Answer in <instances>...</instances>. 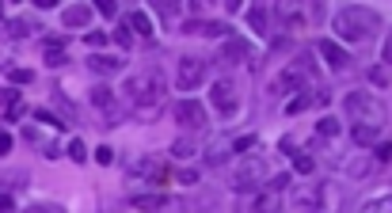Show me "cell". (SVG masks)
<instances>
[{"mask_svg":"<svg viewBox=\"0 0 392 213\" xmlns=\"http://www.w3.org/2000/svg\"><path fill=\"white\" fill-rule=\"evenodd\" d=\"M187 35H202V38H217V35H225V23H214V19H194V23H187Z\"/></svg>","mask_w":392,"mask_h":213,"instance_id":"15","label":"cell"},{"mask_svg":"<svg viewBox=\"0 0 392 213\" xmlns=\"http://www.w3.org/2000/svg\"><path fill=\"white\" fill-rule=\"evenodd\" d=\"M114 42H118V46H134V35L126 31V23H122V27H114Z\"/></svg>","mask_w":392,"mask_h":213,"instance_id":"35","label":"cell"},{"mask_svg":"<svg viewBox=\"0 0 392 213\" xmlns=\"http://www.w3.org/2000/svg\"><path fill=\"white\" fill-rule=\"evenodd\" d=\"M0 187H8V191H23V187H27V171H12V175H0Z\"/></svg>","mask_w":392,"mask_h":213,"instance_id":"28","label":"cell"},{"mask_svg":"<svg viewBox=\"0 0 392 213\" xmlns=\"http://www.w3.org/2000/svg\"><path fill=\"white\" fill-rule=\"evenodd\" d=\"M271 175V164H267V157H244L240 164H236L233 179H236V191H256V187H263V179Z\"/></svg>","mask_w":392,"mask_h":213,"instance_id":"5","label":"cell"},{"mask_svg":"<svg viewBox=\"0 0 392 213\" xmlns=\"http://www.w3.org/2000/svg\"><path fill=\"white\" fill-rule=\"evenodd\" d=\"M0 15H4V8H0Z\"/></svg>","mask_w":392,"mask_h":213,"instance_id":"47","label":"cell"},{"mask_svg":"<svg viewBox=\"0 0 392 213\" xmlns=\"http://www.w3.org/2000/svg\"><path fill=\"white\" fill-rule=\"evenodd\" d=\"M84 42L88 46H103V42H107V35H103V31H92V35H84Z\"/></svg>","mask_w":392,"mask_h":213,"instance_id":"40","label":"cell"},{"mask_svg":"<svg viewBox=\"0 0 392 213\" xmlns=\"http://www.w3.org/2000/svg\"><path fill=\"white\" fill-rule=\"evenodd\" d=\"M285 152H290V160H293V168H297V171H301V175H313V168H316V160H313V157H308V152H301V149H293V145H290V149H285Z\"/></svg>","mask_w":392,"mask_h":213,"instance_id":"20","label":"cell"},{"mask_svg":"<svg viewBox=\"0 0 392 213\" xmlns=\"http://www.w3.org/2000/svg\"><path fill=\"white\" fill-rule=\"evenodd\" d=\"M42 57L54 65V69H57V65H65V61H69V50H65V38H46V42H42Z\"/></svg>","mask_w":392,"mask_h":213,"instance_id":"16","label":"cell"},{"mask_svg":"<svg viewBox=\"0 0 392 213\" xmlns=\"http://www.w3.org/2000/svg\"><path fill=\"white\" fill-rule=\"evenodd\" d=\"M373 160H377V164H389V160H392V141H377V145H373Z\"/></svg>","mask_w":392,"mask_h":213,"instance_id":"31","label":"cell"},{"mask_svg":"<svg viewBox=\"0 0 392 213\" xmlns=\"http://www.w3.org/2000/svg\"><path fill=\"white\" fill-rule=\"evenodd\" d=\"M370 80H373L377 88H389V69H385V65H377V69H370Z\"/></svg>","mask_w":392,"mask_h":213,"instance_id":"33","label":"cell"},{"mask_svg":"<svg viewBox=\"0 0 392 213\" xmlns=\"http://www.w3.org/2000/svg\"><path fill=\"white\" fill-rule=\"evenodd\" d=\"M381 61H385V69L392 65V31L385 35V46H381Z\"/></svg>","mask_w":392,"mask_h":213,"instance_id":"38","label":"cell"},{"mask_svg":"<svg viewBox=\"0 0 392 213\" xmlns=\"http://www.w3.org/2000/svg\"><path fill=\"white\" fill-rule=\"evenodd\" d=\"M0 213H15V206H12V198H8V194H0Z\"/></svg>","mask_w":392,"mask_h":213,"instance_id":"45","label":"cell"},{"mask_svg":"<svg viewBox=\"0 0 392 213\" xmlns=\"http://www.w3.org/2000/svg\"><path fill=\"white\" fill-rule=\"evenodd\" d=\"M111 213H122V210H111Z\"/></svg>","mask_w":392,"mask_h":213,"instance_id":"46","label":"cell"},{"mask_svg":"<svg viewBox=\"0 0 392 213\" xmlns=\"http://www.w3.org/2000/svg\"><path fill=\"white\" fill-rule=\"evenodd\" d=\"M114 160V149L111 145H100V149H95V164H111Z\"/></svg>","mask_w":392,"mask_h":213,"instance_id":"36","label":"cell"},{"mask_svg":"<svg viewBox=\"0 0 392 213\" xmlns=\"http://www.w3.org/2000/svg\"><path fill=\"white\" fill-rule=\"evenodd\" d=\"M316 137H320V141H336L339 137V118H331V114L328 118H320L316 122Z\"/></svg>","mask_w":392,"mask_h":213,"instance_id":"21","label":"cell"},{"mask_svg":"<svg viewBox=\"0 0 392 213\" xmlns=\"http://www.w3.org/2000/svg\"><path fill=\"white\" fill-rule=\"evenodd\" d=\"M202 152V160H206L210 164V168H217V164H225L228 157H233V137H214V141H210L206 145V149H198Z\"/></svg>","mask_w":392,"mask_h":213,"instance_id":"9","label":"cell"},{"mask_svg":"<svg viewBox=\"0 0 392 213\" xmlns=\"http://www.w3.org/2000/svg\"><path fill=\"white\" fill-rule=\"evenodd\" d=\"M320 57H324V61H328V65H331V69H336V72H343V69H347V65H350L347 50H343L339 42H331V38H324V42H320Z\"/></svg>","mask_w":392,"mask_h":213,"instance_id":"11","label":"cell"},{"mask_svg":"<svg viewBox=\"0 0 392 213\" xmlns=\"http://www.w3.org/2000/svg\"><path fill=\"white\" fill-rule=\"evenodd\" d=\"M122 65H126V57H118V54H92L88 57V69L100 72V77H114V72H122Z\"/></svg>","mask_w":392,"mask_h":213,"instance_id":"10","label":"cell"},{"mask_svg":"<svg viewBox=\"0 0 392 213\" xmlns=\"http://www.w3.org/2000/svg\"><path fill=\"white\" fill-rule=\"evenodd\" d=\"M23 100H19V92H15V88H0V106H4V111H12V106H19Z\"/></svg>","mask_w":392,"mask_h":213,"instance_id":"30","label":"cell"},{"mask_svg":"<svg viewBox=\"0 0 392 213\" xmlns=\"http://www.w3.org/2000/svg\"><path fill=\"white\" fill-rule=\"evenodd\" d=\"M61 19H65V27H88V23H92V8L88 4H72V8H65L61 12Z\"/></svg>","mask_w":392,"mask_h":213,"instance_id":"17","label":"cell"},{"mask_svg":"<svg viewBox=\"0 0 392 213\" xmlns=\"http://www.w3.org/2000/svg\"><path fill=\"white\" fill-rule=\"evenodd\" d=\"M23 213H65L61 206H31V210H23Z\"/></svg>","mask_w":392,"mask_h":213,"instance_id":"44","label":"cell"},{"mask_svg":"<svg viewBox=\"0 0 392 213\" xmlns=\"http://www.w3.org/2000/svg\"><path fill=\"white\" fill-rule=\"evenodd\" d=\"M92 103L107 111V106H114V92H111L107 84H95V88H92Z\"/></svg>","mask_w":392,"mask_h":213,"instance_id":"26","label":"cell"},{"mask_svg":"<svg viewBox=\"0 0 392 213\" xmlns=\"http://www.w3.org/2000/svg\"><path fill=\"white\" fill-rule=\"evenodd\" d=\"M210 100H214V106L225 114V118H233L236 106H240V103H236V88H233V80H217V84L210 88Z\"/></svg>","mask_w":392,"mask_h":213,"instance_id":"8","label":"cell"},{"mask_svg":"<svg viewBox=\"0 0 392 213\" xmlns=\"http://www.w3.org/2000/svg\"><path fill=\"white\" fill-rule=\"evenodd\" d=\"M126 31H130V35H141V38H152V35H157V31H152V15L141 12V8L126 15Z\"/></svg>","mask_w":392,"mask_h":213,"instance_id":"13","label":"cell"},{"mask_svg":"<svg viewBox=\"0 0 392 213\" xmlns=\"http://www.w3.org/2000/svg\"><path fill=\"white\" fill-rule=\"evenodd\" d=\"M377 137H381V129H373V126H354V145H362V149L377 145Z\"/></svg>","mask_w":392,"mask_h":213,"instance_id":"22","label":"cell"},{"mask_svg":"<svg viewBox=\"0 0 392 213\" xmlns=\"http://www.w3.org/2000/svg\"><path fill=\"white\" fill-rule=\"evenodd\" d=\"M179 183H183V187H194V183H198V171H191V168H183V171H179Z\"/></svg>","mask_w":392,"mask_h":213,"instance_id":"37","label":"cell"},{"mask_svg":"<svg viewBox=\"0 0 392 213\" xmlns=\"http://www.w3.org/2000/svg\"><path fill=\"white\" fill-rule=\"evenodd\" d=\"M31 31H38L31 19H12V23H8V35H12V38H27Z\"/></svg>","mask_w":392,"mask_h":213,"instance_id":"27","label":"cell"},{"mask_svg":"<svg viewBox=\"0 0 392 213\" xmlns=\"http://www.w3.org/2000/svg\"><path fill=\"white\" fill-rule=\"evenodd\" d=\"M69 157L77 160V164H84V160H88V149H84V141H80V137H77V141L69 145Z\"/></svg>","mask_w":392,"mask_h":213,"instance_id":"34","label":"cell"},{"mask_svg":"<svg viewBox=\"0 0 392 213\" xmlns=\"http://www.w3.org/2000/svg\"><path fill=\"white\" fill-rule=\"evenodd\" d=\"M248 23H251V31H259V35H263L267 23H271V12H267V8H248Z\"/></svg>","mask_w":392,"mask_h":213,"instance_id":"24","label":"cell"},{"mask_svg":"<svg viewBox=\"0 0 392 213\" xmlns=\"http://www.w3.org/2000/svg\"><path fill=\"white\" fill-rule=\"evenodd\" d=\"M331 27H336V35L343 42H366L373 31H381V15L366 4H350V8H343V12H336Z\"/></svg>","mask_w":392,"mask_h":213,"instance_id":"2","label":"cell"},{"mask_svg":"<svg viewBox=\"0 0 392 213\" xmlns=\"http://www.w3.org/2000/svg\"><path fill=\"white\" fill-rule=\"evenodd\" d=\"M95 12H103V15H114L118 8H114V0H100V4H95Z\"/></svg>","mask_w":392,"mask_h":213,"instance_id":"42","label":"cell"},{"mask_svg":"<svg viewBox=\"0 0 392 213\" xmlns=\"http://www.w3.org/2000/svg\"><path fill=\"white\" fill-rule=\"evenodd\" d=\"M279 15H282L285 23H290V27H297V23H301V15L293 12V8H279Z\"/></svg>","mask_w":392,"mask_h":213,"instance_id":"39","label":"cell"},{"mask_svg":"<svg viewBox=\"0 0 392 213\" xmlns=\"http://www.w3.org/2000/svg\"><path fill=\"white\" fill-rule=\"evenodd\" d=\"M23 111H27V106L19 103V106H12V111H4V118H8V122H19V118H23Z\"/></svg>","mask_w":392,"mask_h":213,"instance_id":"43","label":"cell"},{"mask_svg":"<svg viewBox=\"0 0 392 213\" xmlns=\"http://www.w3.org/2000/svg\"><path fill=\"white\" fill-rule=\"evenodd\" d=\"M134 210H137V213H157V210H168V198H164V194H137V198H134Z\"/></svg>","mask_w":392,"mask_h":213,"instance_id":"18","label":"cell"},{"mask_svg":"<svg viewBox=\"0 0 392 213\" xmlns=\"http://www.w3.org/2000/svg\"><path fill=\"white\" fill-rule=\"evenodd\" d=\"M343 191L336 183H308L293 191V210L297 213H339Z\"/></svg>","mask_w":392,"mask_h":213,"instance_id":"3","label":"cell"},{"mask_svg":"<svg viewBox=\"0 0 392 213\" xmlns=\"http://www.w3.org/2000/svg\"><path fill=\"white\" fill-rule=\"evenodd\" d=\"M358 213H392V194H385V198H373V202H366Z\"/></svg>","mask_w":392,"mask_h":213,"instance_id":"29","label":"cell"},{"mask_svg":"<svg viewBox=\"0 0 392 213\" xmlns=\"http://www.w3.org/2000/svg\"><path fill=\"white\" fill-rule=\"evenodd\" d=\"M8 80H12V84H31L35 72H31V69H8Z\"/></svg>","mask_w":392,"mask_h":213,"instance_id":"32","label":"cell"},{"mask_svg":"<svg viewBox=\"0 0 392 213\" xmlns=\"http://www.w3.org/2000/svg\"><path fill=\"white\" fill-rule=\"evenodd\" d=\"M171 114H175V122L179 126H187V129H202L206 126V106H202L198 100H179L175 106H171Z\"/></svg>","mask_w":392,"mask_h":213,"instance_id":"7","label":"cell"},{"mask_svg":"<svg viewBox=\"0 0 392 213\" xmlns=\"http://www.w3.org/2000/svg\"><path fill=\"white\" fill-rule=\"evenodd\" d=\"M198 152V145L191 141V137H179V141H171V157L175 160H187V157H194Z\"/></svg>","mask_w":392,"mask_h":213,"instance_id":"23","label":"cell"},{"mask_svg":"<svg viewBox=\"0 0 392 213\" xmlns=\"http://www.w3.org/2000/svg\"><path fill=\"white\" fill-rule=\"evenodd\" d=\"M313 103H328V92L297 95V100H290V103H285V114H297V111H305V106H313Z\"/></svg>","mask_w":392,"mask_h":213,"instance_id":"19","label":"cell"},{"mask_svg":"<svg viewBox=\"0 0 392 213\" xmlns=\"http://www.w3.org/2000/svg\"><path fill=\"white\" fill-rule=\"evenodd\" d=\"M225 57H228V61H233V57H251V46L248 42H244V38H228V42H225V50H221Z\"/></svg>","mask_w":392,"mask_h":213,"instance_id":"25","label":"cell"},{"mask_svg":"<svg viewBox=\"0 0 392 213\" xmlns=\"http://www.w3.org/2000/svg\"><path fill=\"white\" fill-rule=\"evenodd\" d=\"M343 168H347V175H350V179H366L373 168H377V160H373V157H362V152H354V157L343 164Z\"/></svg>","mask_w":392,"mask_h":213,"instance_id":"14","label":"cell"},{"mask_svg":"<svg viewBox=\"0 0 392 213\" xmlns=\"http://www.w3.org/2000/svg\"><path fill=\"white\" fill-rule=\"evenodd\" d=\"M343 111L354 118V126H373V129L385 126V103L370 92H350L347 100H343Z\"/></svg>","mask_w":392,"mask_h":213,"instance_id":"4","label":"cell"},{"mask_svg":"<svg viewBox=\"0 0 392 213\" xmlns=\"http://www.w3.org/2000/svg\"><path fill=\"white\" fill-rule=\"evenodd\" d=\"M8 152H12V134L0 129V157H8Z\"/></svg>","mask_w":392,"mask_h":213,"instance_id":"41","label":"cell"},{"mask_svg":"<svg viewBox=\"0 0 392 213\" xmlns=\"http://www.w3.org/2000/svg\"><path fill=\"white\" fill-rule=\"evenodd\" d=\"M210 72V61L206 57H194V54H183L175 65V88L179 92H191V88H198L202 80H206Z\"/></svg>","mask_w":392,"mask_h":213,"instance_id":"6","label":"cell"},{"mask_svg":"<svg viewBox=\"0 0 392 213\" xmlns=\"http://www.w3.org/2000/svg\"><path fill=\"white\" fill-rule=\"evenodd\" d=\"M274 210H279V194H274L271 187H267V191L259 187V194H256V198H251L240 213H274Z\"/></svg>","mask_w":392,"mask_h":213,"instance_id":"12","label":"cell"},{"mask_svg":"<svg viewBox=\"0 0 392 213\" xmlns=\"http://www.w3.org/2000/svg\"><path fill=\"white\" fill-rule=\"evenodd\" d=\"M122 92L130 95V106H134L137 118H141V122H152L160 111H164L168 80H164V72H160V69H145V72H137V77H130Z\"/></svg>","mask_w":392,"mask_h":213,"instance_id":"1","label":"cell"}]
</instances>
